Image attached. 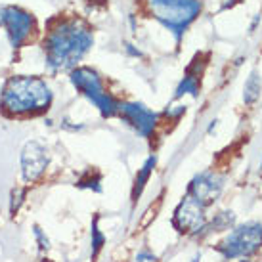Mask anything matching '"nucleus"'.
Segmentation results:
<instances>
[{"label": "nucleus", "instance_id": "9b49d317", "mask_svg": "<svg viewBox=\"0 0 262 262\" xmlns=\"http://www.w3.org/2000/svg\"><path fill=\"white\" fill-rule=\"evenodd\" d=\"M260 90H262V82H260V77L256 71L249 75V79L245 80V86H243V102L251 105V103H255L258 100V96H260Z\"/></svg>", "mask_w": 262, "mask_h": 262}, {"label": "nucleus", "instance_id": "6e6552de", "mask_svg": "<svg viewBox=\"0 0 262 262\" xmlns=\"http://www.w3.org/2000/svg\"><path fill=\"white\" fill-rule=\"evenodd\" d=\"M222 188H224V178L214 170H205L189 182L188 193L207 207L216 201V197L222 193Z\"/></svg>", "mask_w": 262, "mask_h": 262}, {"label": "nucleus", "instance_id": "39448f33", "mask_svg": "<svg viewBox=\"0 0 262 262\" xmlns=\"http://www.w3.org/2000/svg\"><path fill=\"white\" fill-rule=\"evenodd\" d=\"M262 245V226L258 222H247L233 228L230 235L219 245L224 258L251 256Z\"/></svg>", "mask_w": 262, "mask_h": 262}, {"label": "nucleus", "instance_id": "423d86ee", "mask_svg": "<svg viewBox=\"0 0 262 262\" xmlns=\"http://www.w3.org/2000/svg\"><path fill=\"white\" fill-rule=\"evenodd\" d=\"M0 29L6 31L12 48H21L37 29L35 17L17 6L0 8Z\"/></svg>", "mask_w": 262, "mask_h": 262}, {"label": "nucleus", "instance_id": "2eb2a0df", "mask_svg": "<svg viewBox=\"0 0 262 262\" xmlns=\"http://www.w3.org/2000/svg\"><path fill=\"white\" fill-rule=\"evenodd\" d=\"M37 237L40 239V243H42L40 247H42V249H48V239H44V237H42V232H40V228H37Z\"/></svg>", "mask_w": 262, "mask_h": 262}, {"label": "nucleus", "instance_id": "f3484780", "mask_svg": "<svg viewBox=\"0 0 262 262\" xmlns=\"http://www.w3.org/2000/svg\"><path fill=\"white\" fill-rule=\"evenodd\" d=\"M191 262H199V258H193V260H191Z\"/></svg>", "mask_w": 262, "mask_h": 262}, {"label": "nucleus", "instance_id": "7ed1b4c3", "mask_svg": "<svg viewBox=\"0 0 262 262\" xmlns=\"http://www.w3.org/2000/svg\"><path fill=\"white\" fill-rule=\"evenodd\" d=\"M147 8L149 14L174 35L176 42H180L188 27L201 14L199 0H147Z\"/></svg>", "mask_w": 262, "mask_h": 262}, {"label": "nucleus", "instance_id": "4468645a", "mask_svg": "<svg viewBox=\"0 0 262 262\" xmlns=\"http://www.w3.org/2000/svg\"><path fill=\"white\" fill-rule=\"evenodd\" d=\"M124 50H126V54H130V56H136V58H140V56H142V52L134 50V48H132V44H124Z\"/></svg>", "mask_w": 262, "mask_h": 262}, {"label": "nucleus", "instance_id": "f8f14e48", "mask_svg": "<svg viewBox=\"0 0 262 262\" xmlns=\"http://www.w3.org/2000/svg\"><path fill=\"white\" fill-rule=\"evenodd\" d=\"M155 157H149V159L144 163V167L140 168L138 176H136V182H134V189H132V195H134V199L142 193V189H144V186H146V182L149 180V174H151L153 167H155Z\"/></svg>", "mask_w": 262, "mask_h": 262}, {"label": "nucleus", "instance_id": "0eeeda50", "mask_svg": "<svg viewBox=\"0 0 262 262\" xmlns=\"http://www.w3.org/2000/svg\"><path fill=\"white\" fill-rule=\"evenodd\" d=\"M205 222H207L205 205L188 193L174 212V219H172L174 228L178 232H197V230H203Z\"/></svg>", "mask_w": 262, "mask_h": 262}, {"label": "nucleus", "instance_id": "ddd939ff", "mask_svg": "<svg viewBox=\"0 0 262 262\" xmlns=\"http://www.w3.org/2000/svg\"><path fill=\"white\" fill-rule=\"evenodd\" d=\"M186 94L193 96V98H195V96L199 94V75L188 73L186 77H184L182 82L178 84L174 98H182V96H186Z\"/></svg>", "mask_w": 262, "mask_h": 262}, {"label": "nucleus", "instance_id": "9d476101", "mask_svg": "<svg viewBox=\"0 0 262 262\" xmlns=\"http://www.w3.org/2000/svg\"><path fill=\"white\" fill-rule=\"evenodd\" d=\"M117 113H121L124 121L132 124L134 130L138 132L140 136H144V138H147L151 134L155 124H157V115L149 107H146L144 103H119Z\"/></svg>", "mask_w": 262, "mask_h": 262}, {"label": "nucleus", "instance_id": "1a4fd4ad", "mask_svg": "<svg viewBox=\"0 0 262 262\" xmlns=\"http://www.w3.org/2000/svg\"><path fill=\"white\" fill-rule=\"evenodd\" d=\"M48 167V149L40 142L25 144L21 151V172L27 182H37Z\"/></svg>", "mask_w": 262, "mask_h": 262}, {"label": "nucleus", "instance_id": "f03ea898", "mask_svg": "<svg viewBox=\"0 0 262 262\" xmlns=\"http://www.w3.org/2000/svg\"><path fill=\"white\" fill-rule=\"evenodd\" d=\"M52 90L46 80L29 75H14L2 88L0 105L8 115H38L50 107Z\"/></svg>", "mask_w": 262, "mask_h": 262}, {"label": "nucleus", "instance_id": "dca6fc26", "mask_svg": "<svg viewBox=\"0 0 262 262\" xmlns=\"http://www.w3.org/2000/svg\"><path fill=\"white\" fill-rule=\"evenodd\" d=\"M262 21V15L258 14V15H255V19H253V23H251V31H255L256 29V25Z\"/></svg>", "mask_w": 262, "mask_h": 262}, {"label": "nucleus", "instance_id": "20e7f679", "mask_svg": "<svg viewBox=\"0 0 262 262\" xmlns=\"http://www.w3.org/2000/svg\"><path fill=\"white\" fill-rule=\"evenodd\" d=\"M71 82L73 86L86 96L98 110L102 111L103 117H113L117 113L119 103L111 98V94L103 88V82L100 75L90 67H75L71 69Z\"/></svg>", "mask_w": 262, "mask_h": 262}, {"label": "nucleus", "instance_id": "f257e3e1", "mask_svg": "<svg viewBox=\"0 0 262 262\" xmlns=\"http://www.w3.org/2000/svg\"><path fill=\"white\" fill-rule=\"evenodd\" d=\"M94 46V35L80 19H58L44 38L46 67L50 73L71 71Z\"/></svg>", "mask_w": 262, "mask_h": 262}]
</instances>
